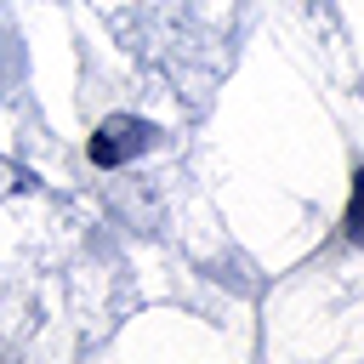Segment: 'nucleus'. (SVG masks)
<instances>
[{
  "label": "nucleus",
  "mask_w": 364,
  "mask_h": 364,
  "mask_svg": "<svg viewBox=\"0 0 364 364\" xmlns=\"http://www.w3.org/2000/svg\"><path fill=\"white\" fill-rule=\"evenodd\" d=\"M148 142H154V125H142V119H102V131L91 136V165H125Z\"/></svg>",
  "instance_id": "nucleus-1"
},
{
  "label": "nucleus",
  "mask_w": 364,
  "mask_h": 364,
  "mask_svg": "<svg viewBox=\"0 0 364 364\" xmlns=\"http://www.w3.org/2000/svg\"><path fill=\"white\" fill-rule=\"evenodd\" d=\"M347 239H353V245H364V165H358V176H353V205H347Z\"/></svg>",
  "instance_id": "nucleus-2"
}]
</instances>
